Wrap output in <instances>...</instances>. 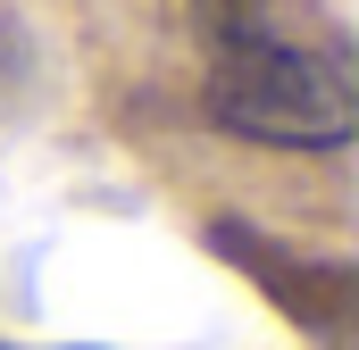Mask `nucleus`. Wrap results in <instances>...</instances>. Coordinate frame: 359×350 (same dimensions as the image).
<instances>
[{"mask_svg": "<svg viewBox=\"0 0 359 350\" xmlns=\"http://www.w3.org/2000/svg\"><path fill=\"white\" fill-rule=\"evenodd\" d=\"M209 117L268 150H343L359 134V76L334 42L251 25L209 42Z\"/></svg>", "mask_w": 359, "mask_h": 350, "instance_id": "1", "label": "nucleus"}, {"mask_svg": "<svg viewBox=\"0 0 359 350\" xmlns=\"http://www.w3.org/2000/svg\"><path fill=\"white\" fill-rule=\"evenodd\" d=\"M192 17L209 25V42H226V34H251V25H268V0H192Z\"/></svg>", "mask_w": 359, "mask_h": 350, "instance_id": "2", "label": "nucleus"}, {"mask_svg": "<svg viewBox=\"0 0 359 350\" xmlns=\"http://www.w3.org/2000/svg\"><path fill=\"white\" fill-rule=\"evenodd\" d=\"M0 350H17V342H0ZM59 350H92V342H59Z\"/></svg>", "mask_w": 359, "mask_h": 350, "instance_id": "3", "label": "nucleus"}]
</instances>
